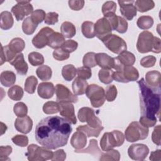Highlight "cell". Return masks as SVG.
<instances>
[{
  "instance_id": "obj_1",
  "label": "cell",
  "mask_w": 161,
  "mask_h": 161,
  "mask_svg": "<svg viewBox=\"0 0 161 161\" xmlns=\"http://www.w3.org/2000/svg\"><path fill=\"white\" fill-rule=\"evenodd\" d=\"M72 131L71 123L58 116L42 119L36 125L35 135L37 142L50 150L67 145Z\"/></svg>"
},
{
  "instance_id": "obj_2",
  "label": "cell",
  "mask_w": 161,
  "mask_h": 161,
  "mask_svg": "<svg viewBox=\"0 0 161 161\" xmlns=\"http://www.w3.org/2000/svg\"><path fill=\"white\" fill-rule=\"evenodd\" d=\"M140 114L142 116L157 120L160 110V88L156 89L148 86L143 78L138 81Z\"/></svg>"
},
{
  "instance_id": "obj_3",
  "label": "cell",
  "mask_w": 161,
  "mask_h": 161,
  "mask_svg": "<svg viewBox=\"0 0 161 161\" xmlns=\"http://www.w3.org/2000/svg\"><path fill=\"white\" fill-rule=\"evenodd\" d=\"M114 65L113 69L116 70L113 73V79L122 83L136 81L139 77L138 70L133 66H125L121 64L116 57L114 58Z\"/></svg>"
},
{
  "instance_id": "obj_4",
  "label": "cell",
  "mask_w": 161,
  "mask_h": 161,
  "mask_svg": "<svg viewBox=\"0 0 161 161\" xmlns=\"http://www.w3.org/2000/svg\"><path fill=\"white\" fill-rule=\"evenodd\" d=\"M124 141L123 133L119 130H113L103 134L100 141V146L103 151L106 152L114 147L121 146L123 144Z\"/></svg>"
},
{
  "instance_id": "obj_5",
  "label": "cell",
  "mask_w": 161,
  "mask_h": 161,
  "mask_svg": "<svg viewBox=\"0 0 161 161\" xmlns=\"http://www.w3.org/2000/svg\"><path fill=\"white\" fill-rule=\"evenodd\" d=\"M148 131V128L143 126L138 121H133L126 129L125 137L128 142L143 140L147 138Z\"/></svg>"
},
{
  "instance_id": "obj_6",
  "label": "cell",
  "mask_w": 161,
  "mask_h": 161,
  "mask_svg": "<svg viewBox=\"0 0 161 161\" xmlns=\"http://www.w3.org/2000/svg\"><path fill=\"white\" fill-rule=\"evenodd\" d=\"M25 155L30 161H45L51 160L53 152L43 146L40 147L35 144H30L28 146Z\"/></svg>"
},
{
  "instance_id": "obj_7",
  "label": "cell",
  "mask_w": 161,
  "mask_h": 161,
  "mask_svg": "<svg viewBox=\"0 0 161 161\" xmlns=\"http://www.w3.org/2000/svg\"><path fill=\"white\" fill-rule=\"evenodd\" d=\"M86 94L94 108H99L105 102V91L102 87L97 84H92L89 85L86 89Z\"/></svg>"
},
{
  "instance_id": "obj_8",
  "label": "cell",
  "mask_w": 161,
  "mask_h": 161,
  "mask_svg": "<svg viewBox=\"0 0 161 161\" xmlns=\"http://www.w3.org/2000/svg\"><path fill=\"white\" fill-rule=\"evenodd\" d=\"M102 42L106 47L114 53L120 54L126 51L127 45L125 41L116 35L111 34L102 40Z\"/></svg>"
},
{
  "instance_id": "obj_9",
  "label": "cell",
  "mask_w": 161,
  "mask_h": 161,
  "mask_svg": "<svg viewBox=\"0 0 161 161\" xmlns=\"http://www.w3.org/2000/svg\"><path fill=\"white\" fill-rule=\"evenodd\" d=\"M77 116L80 122H87V125L93 128L102 126L101 119L95 115L93 109L89 107H83L79 109Z\"/></svg>"
},
{
  "instance_id": "obj_10",
  "label": "cell",
  "mask_w": 161,
  "mask_h": 161,
  "mask_svg": "<svg viewBox=\"0 0 161 161\" xmlns=\"http://www.w3.org/2000/svg\"><path fill=\"white\" fill-rule=\"evenodd\" d=\"M154 36L148 31H143L139 34L137 43V50L141 53H145L153 51Z\"/></svg>"
},
{
  "instance_id": "obj_11",
  "label": "cell",
  "mask_w": 161,
  "mask_h": 161,
  "mask_svg": "<svg viewBox=\"0 0 161 161\" xmlns=\"http://www.w3.org/2000/svg\"><path fill=\"white\" fill-rule=\"evenodd\" d=\"M17 4L12 7L11 13L17 21H21L24 18L33 12V7L30 1H17Z\"/></svg>"
},
{
  "instance_id": "obj_12",
  "label": "cell",
  "mask_w": 161,
  "mask_h": 161,
  "mask_svg": "<svg viewBox=\"0 0 161 161\" xmlns=\"http://www.w3.org/2000/svg\"><path fill=\"white\" fill-rule=\"evenodd\" d=\"M149 153L148 147L142 143H135L130 145L128 149V154L130 158L134 160H143Z\"/></svg>"
},
{
  "instance_id": "obj_13",
  "label": "cell",
  "mask_w": 161,
  "mask_h": 161,
  "mask_svg": "<svg viewBox=\"0 0 161 161\" xmlns=\"http://www.w3.org/2000/svg\"><path fill=\"white\" fill-rule=\"evenodd\" d=\"M94 31L97 38L102 41L111 34L112 28L109 21L104 17L99 19L96 22Z\"/></svg>"
},
{
  "instance_id": "obj_14",
  "label": "cell",
  "mask_w": 161,
  "mask_h": 161,
  "mask_svg": "<svg viewBox=\"0 0 161 161\" xmlns=\"http://www.w3.org/2000/svg\"><path fill=\"white\" fill-rule=\"evenodd\" d=\"M53 32V30L48 26L42 28L32 39V43L34 47L40 49L48 45V37Z\"/></svg>"
},
{
  "instance_id": "obj_15",
  "label": "cell",
  "mask_w": 161,
  "mask_h": 161,
  "mask_svg": "<svg viewBox=\"0 0 161 161\" xmlns=\"http://www.w3.org/2000/svg\"><path fill=\"white\" fill-rule=\"evenodd\" d=\"M55 93L57 102L64 101L75 103L78 101L77 95L72 94L69 89L63 84H58L55 86Z\"/></svg>"
},
{
  "instance_id": "obj_16",
  "label": "cell",
  "mask_w": 161,
  "mask_h": 161,
  "mask_svg": "<svg viewBox=\"0 0 161 161\" xmlns=\"http://www.w3.org/2000/svg\"><path fill=\"white\" fill-rule=\"evenodd\" d=\"M59 105V112L61 116L66 118L73 125L77 123V119L75 114L74 106L70 102H58Z\"/></svg>"
},
{
  "instance_id": "obj_17",
  "label": "cell",
  "mask_w": 161,
  "mask_h": 161,
  "mask_svg": "<svg viewBox=\"0 0 161 161\" xmlns=\"http://www.w3.org/2000/svg\"><path fill=\"white\" fill-rule=\"evenodd\" d=\"M121 15L127 20H132L136 15L137 10L133 3L134 1H118Z\"/></svg>"
},
{
  "instance_id": "obj_18",
  "label": "cell",
  "mask_w": 161,
  "mask_h": 161,
  "mask_svg": "<svg viewBox=\"0 0 161 161\" xmlns=\"http://www.w3.org/2000/svg\"><path fill=\"white\" fill-rule=\"evenodd\" d=\"M14 127L18 131L27 134L32 130L33 121L27 115L23 117H18L14 122Z\"/></svg>"
},
{
  "instance_id": "obj_19",
  "label": "cell",
  "mask_w": 161,
  "mask_h": 161,
  "mask_svg": "<svg viewBox=\"0 0 161 161\" xmlns=\"http://www.w3.org/2000/svg\"><path fill=\"white\" fill-rule=\"evenodd\" d=\"M9 64L15 68L16 72L20 75H25L26 74L28 66L24 59V56L22 53L17 54L14 59L9 62Z\"/></svg>"
},
{
  "instance_id": "obj_20",
  "label": "cell",
  "mask_w": 161,
  "mask_h": 161,
  "mask_svg": "<svg viewBox=\"0 0 161 161\" xmlns=\"http://www.w3.org/2000/svg\"><path fill=\"white\" fill-rule=\"evenodd\" d=\"M55 91V87L53 83L50 82H41L37 89L39 96L43 99H50L53 97Z\"/></svg>"
},
{
  "instance_id": "obj_21",
  "label": "cell",
  "mask_w": 161,
  "mask_h": 161,
  "mask_svg": "<svg viewBox=\"0 0 161 161\" xmlns=\"http://www.w3.org/2000/svg\"><path fill=\"white\" fill-rule=\"evenodd\" d=\"M96 60L97 65L103 69H113L114 65V58L105 53H96Z\"/></svg>"
},
{
  "instance_id": "obj_22",
  "label": "cell",
  "mask_w": 161,
  "mask_h": 161,
  "mask_svg": "<svg viewBox=\"0 0 161 161\" xmlns=\"http://www.w3.org/2000/svg\"><path fill=\"white\" fill-rule=\"evenodd\" d=\"M87 143V135L82 131H77L71 137L70 144L75 150L84 148Z\"/></svg>"
},
{
  "instance_id": "obj_23",
  "label": "cell",
  "mask_w": 161,
  "mask_h": 161,
  "mask_svg": "<svg viewBox=\"0 0 161 161\" xmlns=\"http://www.w3.org/2000/svg\"><path fill=\"white\" fill-rule=\"evenodd\" d=\"M161 74L157 70H151L146 73L145 81L146 84L156 89L160 88Z\"/></svg>"
},
{
  "instance_id": "obj_24",
  "label": "cell",
  "mask_w": 161,
  "mask_h": 161,
  "mask_svg": "<svg viewBox=\"0 0 161 161\" xmlns=\"http://www.w3.org/2000/svg\"><path fill=\"white\" fill-rule=\"evenodd\" d=\"M65 42V37L58 32H53L48 37V46L53 49H58L62 47Z\"/></svg>"
},
{
  "instance_id": "obj_25",
  "label": "cell",
  "mask_w": 161,
  "mask_h": 161,
  "mask_svg": "<svg viewBox=\"0 0 161 161\" xmlns=\"http://www.w3.org/2000/svg\"><path fill=\"white\" fill-rule=\"evenodd\" d=\"M87 82L79 77H76L72 82V91L75 95H82L86 93V89L88 87Z\"/></svg>"
},
{
  "instance_id": "obj_26",
  "label": "cell",
  "mask_w": 161,
  "mask_h": 161,
  "mask_svg": "<svg viewBox=\"0 0 161 161\" xmlns=\"http://www.w3.org/2000/svg\"><path fill=\"white\" fill-rule=\"evenodd\" d=\"M14 24V19L11 13L4 11L0 14V27L2 30H7L12 28Z\"/></svg>"
},
{
  "instance_id": "obj_27",
  "label": "cell",
  "mask_w": 161,
  "mask_h": 161,
  "mask_svg": "<svg viewBox=\"0 0 161 161\" xmlns=\"http://www.w3.org/2000/svg\"><path fill=\"white\" fill-rule=\"evenodd\" d=\"M16 79L15 74L10 70L3 71L0 75V82L5 87L13 86L16 82Z\"/></svg>"
},
{
  "instance_id": "obj_28",
  "label": "cell",
  "mask_w": 161,
  "mask_h": 161,
  "mask_svg": "<svg viewBox=\"0 0 161 161\" xmlns=\"http://www.w3.org/2000/svg\"><path fill=\"white\" fill-rule=\"evenodd\" d=\"M62 35L67 38H71L75 35L76 28L75 25L69 21H64L60 26Z\"/></svg>"
},
{
  "instance_id": "obj_29",
  "label": "cell",
  "mask_w": 161,
  "mask_h": 161,
  "mask_svg": "<svg viewBox=\"0 0 161 161\" xmlns=\"http://www.w3.org/2000/svg\"><path fill=\"white\" fill-rule=\"evenodd\" d=\"M116 58L125 66H131L135 64L136 60L134 54L128 51H125L121 53Z\"/></svg>"
},
{
  "instance_id": "obj_30",
  "label": "cell",
  "mask_w": 161,
  "mask_h": 161,
  "mask_svg": "<svg viewBox=\"0 0 161 161\" xmlns=\"http://www.w3.org/2000/svg\"><path fill=\"white\" fill-rule=\"evenodd\" d=\"M103 129H104V127L103 126L97 128H93V127L89 126L87 125H80L76 128L77 131H80L84 132L88 137H91V136L98 137L100 133Z\"/></svg>"
},
{
  "instance_id": "obj_31",
  "label": "cell",
  "mask_w": 161,
  "mask_h": 161,
  "mask_svg": "<svg viewBox=\"0 0 161 161\" xmlns=\"http://www.w3.org/2000/svg\"><path fill=\"white\" fill-rule=\"evenodd\" d=\"M8 45L12 52L16 54H18L24 50L25 43L22 38L16 37L12 39Z\"/></svg>"
},
{
  "instance_id": "obj_32",
  "label": "cell",
  "mask_w": 161,
  "mask_h": 161,
  "mask_svg": "<svg viewBox=\"0 0 161 161\" xmlns=\"http://www.w3.org/2000/svg\"><path fill=\"white\" fill-rule=\"evenodd\" d=\"M75 152L76 153H89L93 155L99 156L101 155V152L98 148L97 142L94 139H92L89 142V145L88 147L86 149H80V150H75Z\"/></svg>"
},
{
  "instance_id": "obj_33",
  "label": "cell",
  "mask_w": 161,
  "mask_h": 161,
  "mask_svg": "<svg viewBox=\"0 0 161 161\" xmlns=\"http://www.w3.org/2000/svg\"><path fill=\"white\" fill-rule=\"evenodd\" d=\"M135 6L137 11L144 13L153 9L155 7V3L152 0H137L135 1Z\"/></svg>"
},
{
  "instance_id": "obj_34",
  "label": "cell",
  "mask_w": 161,
  "mask_h": 161,
  "mask_svg": "<svg viewBox=\"0 0 161 161\" xmlns=\"http://www.w3.org/2000/svg\"><path fill=\"white\" fill-rule=\"evenodd\" d=\"M36 74L40 79L46 81L51 79L52 71L49 66L47 65H42L36 70Z\"/></svg>"
},
{
  "instance_id": "obj_35",
  "label": "cell",
  "mask_w": 161,
  "mask_h": 161,
  "mask_svg": "<svg viewBox=\"0 0 161 161\" xmlns=\"http://www.w3.org/2000/svg\"><path fill=\"white\" fill-rule=\"evenodd\" d=\"M81 30L83 35L87 38H94L95 35L94 23L92 21H86L81 25Z\"/></svg>"
},
{
  "instance_id": "obj_36",
  "label": "cell",
  "mask_w": 161,
  "mask_h": 161,
  "mask_svg": "<svg viewBox=\"0 0 161 161\" xmlns=\"http://www.w3.org/2000/svg\"><path fill=\"white\" fill-rule=\"evenodd\" d=\"M24 94L23 88L18 86L14 85L11 86L8 91V95L10 99L14 101H19L22 99Z\"/></svg>"
},
{
  "instance_id": "obj_37",
  "label": "cell",
  "mask_w": 161,
  "mask_h": 161,
  "mask_svg": "<svg viewBox=\"0 0 161 161\" xmlns=\"http://www.w3.org/2000/svg\"><path fill=\"white\" fill-rule=\"evenodd\" d=\"M77 69L72 64H67L62 69V75L67 81L72 80L76 75Z\"/></svg>"
},
{
  "instance_id": "obj_38",
  "label": "cell",
  "mask_w": 161,
  "mask_h": 161,
  "mask_svg": "<svg viewBox=\"0 0 161 161\" xmlns=\"http://www.w3.org/2000/svg\"><path fill=\"white\" fill-rule=\"evenodd\" d=\"M37 26L38 25H36L33 22V21L31 19V17L28 16L23 21L22 30L25 34L30 35L35 32Z\"/></svg>"
},
{
  "instance_id": "obj_39",
  "label": "cell",
  "mask_w": 161,
  "mask_h": 161,
  "mask_svg": "<svg viewBox=\"0 0 161 161\" xmlns=\"http://www.w3.org/2000/svg\"><path fill=\"white\" fill-rule=\"evenodd\" d=\"M114 71L111 69H101L98 72L99 79L104 84H109L113 82Z\"/></svg>"
},
{
  "instance_id": "obj_40",
  "label": "cell",
  "mask_w": 161,
  "mask_h": 161,
  "mask_svg": "<svg viewBox=\"0 0 161 161\" xmlns=\"http://www.w3.org/2000/svg\"><path fill=\"white\" fill-rule=\"evenodd\" d=\"M138 27L142 30H148L153 25V19L150 16H142L136 22Z\"/></svg>"
},
{
  "instance_id": "obj_41",
  "label": "cell",
  "mask_w": 161,
  "mask_h": 161,
  "mask_svg": "<svg viewBox=\"0 0 161 161\" xmlns=\"http://www.w3.org/2000/svg\"><path fill=\"white\" fill-rule=\"evenodd\" d=\"M116 10V4L114 1H108L105 2L102 6V13L104 18L115 14Z\"/></svg>"
},
{
  "instance_id": "obj_42",
  "label": "cell",
  "mask_w": 161,
  "mask_h": 161,
  "mask_svg": "<svg viewBox=\"0 0 161 161\" xmlns=\"http://www.w3.org/2000/svg\"><path fill=\"white\" fill-rule=\"evenodd\" d=\"M38 84V80L33 75L29 76L26 78L25 82V91L28 94H33L35 92Z\"/></svg>"
},
{
  "instance_id": "obj_43",
  "label": "cell",
  "mask_w": 161,
  "mask_h": 161,
  "mask_svg": "<svg viewBox=\"0 0 161 161\" xmlns=\"http://www.w3.org/2000/svg\"><path fill=\"white\" fill-rule=\"evenodd\" d=\"M120 159V153L116 150L111 149L109 150L106 151L105 153H102L99 160L105 161V160H114L118 161Z\"/></svg>"
},
{
  "instance_id": "obj_44",
  "label": "cell",
  "mask_w": 161,
  "mask_h": 161,
  "mask_svg": "<svg viewBox=\"0 0 161 161\" xmlns=\"http://www.w3.org/2000/svg\"><path fill=\"white\" fill-rule=\"evenodd\" d=\"M28 61L33 66L42 65L44 63V57L39 52H32L28 54Z\"/></svg>"
},
{
  "instance_id": "obj_45",
  "label": "cell",
  "mask_w": 161,
  "mask_h": 161,
  "mask_svg": "<svg viewBox=\"0 0 161 161\" xmlns=\"http://www.w3.org/2000/svg\"><path fill=\"white\" fill-rule=\"evenodd\" d=\"M43 111L47 114H55L59 112V105L57 102L48 101L43 106Z\"/></svg>"
},
{
  "instance_id": "obj_46",
  "label": "cell",
  "mask_w": 161,
  "mask_h": 161,
  "mask_svg": "<svg viewBox=\"0 0 161 161\" xmlns=\"http://www.w3.org/2000/svg\"><path fill=\"white\" fill-rule=\"evenodd\" d=\"M82 64L84 67L90 69L97 65L96 60V53L94 52H87L86 53L83 57Z\"/></svg>"
},
{
  "instance_id": "obj_47",
  "label": "cell",
  "mask_w": 161,
  "mask_h": 161,
  "mask_svg": "<svg viewBox=\"0 0 161 161\" xmlns=\"http://www.w3.org/2000/svg\"><path fill=\"white\" fill-rule=\"evenodd\" d=\"M13 111L18 117H23L27 115L28 107L23 102H18L14 105Z\"/></svg>"
},
{
  "instance_id": "obj_48",
  "label": "cell",
  "mask_w": 161,
  "mask_h": 161,
  "mask_svg": "<svg viewBox=\"0 0 161 161\" xmlns=\"http://www.w3.org/2000/svg\"><path fill=\"white\" fill-rule=\"evenodd\" d=\"M46 14H45V12L43 9H36L33 11L30 17L33 22L38 25L45 20Z\"/></svg>"
},
{
  "instance_id": "obj_49",
  "label": "cell",
  "mask_w": 161,
  "mask_h": 161,
  "mask_svg": "<svg viewBox=\"0 0 161 161\" xmlns=\"http://www.w3.org/2000/svg\"><path fill=\"white\" fill-rule=\"evenodd\" d=\"M117 88L114 85L108 86L105 91L106 99L109 102L113 101L117 96Z\"/></svg>"
},
{
  "instance_id": "obj_50",
  "label": "cell",
  "mask_w": 161,
  "mask_h": 161,
  "mask_svg": "<svg viewBox=\"0 0 161 161\" xmlns=\"http://www.w3.org/2000/svg\"><path fill=\"white\" fill-rule=\"evenodd\" d=\"M78 47V43L73 40H68L65 41L62 46V48L68 53H72L74 52Z\"/></svg>"
},
{
  "instance_id": "obj_51",
  "label": "cell",
  "mask_w": 161,
  "mask_h": 161,
  "mask_svg": "<svg viewBox=\"0 0 161 161\" xmlns=\"http://www.w3.org/2000/svg\"><path fill=\"white\" fill-rule=\"evenodd\" d=\"M12 142L16 145L25 147L28 144V138L25 135H16L12 138Z\"/></svg>"
},
{
  "instance_id": "obj_52",
  "label": "cell",
  "mask_w": 161,
  "mask_h": 161,
  "mask_svg": "<svg viewBox=\"0 0 161 161\" xmlns=\"http://www.w3.org/2000/svg\"><path fill=\"white\" fill-rule=\"evenodd\" d=\"M70 53L64 50L62 48L55 49L53 52V58L58 61H63L67 60L69 58Z\"/></svg>"
},
{
  "instance_id": "obj_53",
  "label": "cell",
  "mask_w": 161,
  "mask_h": 161,
  "mask_svg": "<svg viewBox=\"0 0 161 161\" xmlns=\"http://www.w3.org/2000/svg\"><path fill=\"white\" fill-rule=\"evenodd\" d=\"M156 57L153 55H148L142 58L140 62V65L145 68L153 67L156 63Z\"/></svg>"
},
{
  "instance_id": "obj_54",
  "label": "cell",
  "mask_w": 161,
  "mask_h": 161,
  "mask_svg": "<svg viewBox=\"0 0 161 161\" xmlns=\"http://www.w3.org/2000/svg\"><path fill=\"white\" fill-rule=\"evenodd\" d=\"M77 73L78 77L84 80L89 79L92 76V72L90 68L87 67H80L77 69Z\"/></svg>"
},
{
  "instance_id": "obj_55",
  "label": "cell",
  "mask_w": 161,
  "mask_h": 161,
  "mask_svg": "<svg viewBox=\"0 0 161 161\" xmlns=\"http://www.w3.org/2000/svg\"><path fill=\"white\" fill-rule=\"evenodd\" d=\"M12 147L11 146H1L0 147V160L1 161H6L10 160L9 155L12 152Z\"/></svg>"
},
{
  "instance_id": "obj_56",
  "label": "cell",
  "mask_w": 161,
  "mask_h": 161,
  "mask_svg": "<svg viewBox=\"0 0 161 161\" xmlns=\"http://www.w3.org/2000/svg\"><path fill=\"white\" fill-rule=\"evenodd\" d=\"M58 21V14L55 12H49L46 14L45 18V23L49 25H55L56 23H57Z\"/></svg>"
},
{
  "instance_id": "obj_57",
  "label": "cell",
  "mask_w": 161,
  "mask_h": 161,
  "mask_svg": "<svg viewBox=\"0 0 161 161\" xmlns=\"http://www.w3.org/2000/svg\"><path fill=\"white\" fill-rule=\"evenodd\" d=\"M127 29L128 22L125 18L118 16V21L117 27L116 28V31L119 33H125L127 31Z\"/></svg>"
},
{
  "instance_id": "obj_58",
  "label": "cell",
  "mask_w": 161,
  "mask_h": 161,
  "mask_svg": "<svg viewBox=\"0 0 161 161\" xmlns=\"http://www.w3.org/2000/svg\"><path fill=\"white\" fill-rule=\"evenodd\" d=\"M68 3L70 9L74 11H79L84 7L85 1L84 0H70Z\"/></svg>"
},
{
  "instance_id": "obj_59",
  "label": "cell",
  "mask_w": 161,
  "mask_h": 161,
  "mask_svg": "<svg viewBox=\"0 0 161 161\" xmlns=\"http://www.w3.org/2000/svg\"><path fill=\"white\" fill-rule=\"evenodd\" d=\"M160 125H158L156 127H155L152 135V140L153 142L157 145H160Z\"/></svg>"
},
{
  "instance_id": "obj_60",
  "label": "cell",
  "mask_w": 161,
  "mask_h": 161,
  "mask_svg": "<svg viewBox=\"0 0 161 161\" xmlns=\"http://www.w3.org/2000/svg\"><path fill=\"white\" fill-rule=\"evenodd\" d=\"M66 158V153L63 149L57 150L53 153L51 160L52 161H64Z\"/></svg>"
},
{
  "instance_id": "obj_61",
  "label": "cell",
  "mask_w": 161,
  "mask_h": 161,
  "mask_svg": "<svg viewBox=\"0 0 161 161\" xmlns=\"http://www.w3.org/2000/svg\"><path fill=\"white\" fill-rule=\"evenodd\" d=\"M157 120H154V119H151L147 118H145L144 116H141L140 118V123L143 125L145 127H153L155 126V125L157 123Z\"/></svg>"
},
{
  "instance_id": "obj_62",
  "label": "cell",
  "mask_w": 161,
  "mask_h": 161,
  "mask_svg": "<svg viewBox=\"0 0 161 161\" xmlns=\"http://www.w3.org/2000/svg\"><path fill=\"white\" fill-rule=\"evenodd\" d=\"M152 52L155 53H159L161 52V42L160 39L157 36H154L153 47Z\"/></svg>"
},
{
  "instance_id": "obj_63",
  "label": "cell",
  "mask_w": 161,
  "mask_h": 161,
  "mask_svg": "<svg viewBox=\"0 0 161 161\" xmlns=\"http://www.w3.org/2000/svg\"><path fill=\"white\" fill-rule=\"evenodd\" d=\"M149 158L152 161H160L161 160V150L158 149L152 152Z\"/></svg>"
},
{
  "instance_id": "obj_64",
  "label": "cell",
  "mask_w": 161,
  "mask_h": 161,
  "mask_svg": "<svg viewBox=\"0 0 161 161\" xmlns=\"http://www.w3.org/2000/svg\"><path fill=\"white\" fill-rule=\"evenodd\" d=\"M1 135H3L6 132V131L7 130V126L3 122H1Z\"/></svg>"
}]
</instances>
